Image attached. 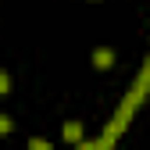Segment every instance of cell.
I'll return each instance as SVG.
<instances>
[{"label":"cell","instance_id":"obj_1","mask_svg":"<svg viewBox=\"0 0 150 150\" xmlns=\"http://www.w3.org/2000/svg\"><path fill=\"white\" fill-rule=\"evenodd\" d=\"M111 64H115V50H107V47H97V50H93V68H111Z\"/></svg>","mask_w":150,"mask_h":150},{"label":"cell","instance_id":"obj_2","mask_svg":"<svg viewBox=\"0 0 150 150\" xmlns=\"http://www.w3.org/2000/svg\"><path fill=\"white\" fill-rule=\"evenodd\" d=\"M64 139L68 143H82V125L79 122H64Z\"/></svg>","mask_w":150,"mask_h":150},{"label":"cell","instance_id":"obj_3","mask_svg":"<svg viewBox=\"0 0 150 150\" xmlns=\"http://www.w3.org/2000/svg\"><path fill=\"white\" fill-rule=\"evenodd\" d=\"M29 150H54V146H50V139H43V136H32V139H29Z\"/></svg>","mask_w":150,"mask_h":150},{"label":"cell","instance_id":"obj_4","mask_svg":"<svg viewBox=\"0 0 150 150\" xmlns=\"http://www.w3.org/2000/svg\"><path fill=\"white\" fill-rule=\"evenodd\" d=\"M11 129H14V122L7 115H0V136H11Z\"/></svg>","mask_w":150,"mask_h":150},{"label":"cell","instance_id":"obj_5","mask_svg":"<svg viewBox=\"0 0 150 150\" xmlns=\"http://www.w3.org/2000/svg\"><path fill=\"white\" fill-rule=\"evenodd\" d=\"M11 89V79H7V71H0V93H7Z\"/></svg>","mask_w":150,"mask_h":150},{"label":"cell","instance_id":"obj_6","mask_svg":"<svg viewBox=\"0 0 150 150\" xmlns=\"http://www.w3.org/2000/svg\"><path fill=\"white\" fill-rule=\"evenodd\" d=\"M82 150H93V146H82Z\"/></svg>","mask_w":150,"mask_h":150}]
</instances>
